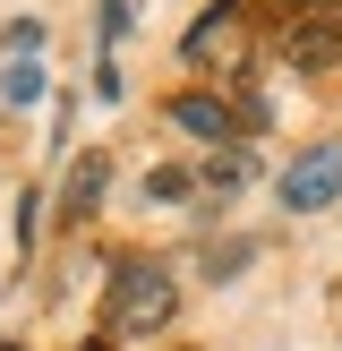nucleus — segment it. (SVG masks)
<instances>
[{
  "label": "nucleus",
  "mask_w": 342,
  "mask_h": 351,
  "mask_svg": "<svg viewBox=\"0 0 342 351\" xmlns=\"http://www.w3.org/2000/svg\"><path fill=\"white\" fill-rule=\"evenodd\" d=\"M171 300H180L171 274L146 266V257H129V266L111 274V308H103V317H111V335H154V326L171 317Z\"/></svg>",
  "instance_id": "obj_1"
},
{
  "label": "nucleus",
  "mask_w": 342,
  "mask_h": 351,
  "mask_svg": "<svg viewBox=\"0 0 342 351\" xmlns=\"http://www.w3.org/2000/svg\"><path fill=\"white\" fill-rule=\"evenodd\" d=\"M291 60H300V69L342 60V17L334 9H300V17H291Z\"/></svg>",
  "instance_id": "obj_2"
},
{
  "label": "nucleus",
  "mask_w": 342,
  "mask_h": 351,
  "mask_svg": "<svg viewBox=\"0 0 342 351\" xmlns=\"http://www.w3.org/2000/svg\"><path fill=\"white\" fill-rule=\"evenodd\" d=\"M282 197H291V206H334V197H342V146H325V154H308V163H291Z\"/></svg>",
  "instance_id": "obj_3"
},
{
  "label": "nucleus",
  "mask_w": 342,
  "mask_h": 351,
  "mask_svg": "<svg viewBox=\"0 0 342 351\" xmlns=\"http://www.w3.org/2000/svg\"><path fill=\"white\" fill-rule=\"evenodd\" d=\"M222 34H231V9H214L197 34H188V60H231V51H222Z\"/></svg>",
  "instance_id": "obj_4"
},
{
  "label": "nucleus",
  "mask_w": 342,
  "mask_h": 351,
  "mask_svg": "<svg viewBox=\"0 0 342 351\" xmlns=\"http://www.w3.org/2000/svg\"><path fill=\"white\" fill-rule=\"evenodd\" d=\"M180 120H188L197 137H222V129H231V112H222V103H205V95H180Z\"/></svg>",
  "instance_id": "obj_5"
},
{
  "label": "nucleus",
  "mask_w": 342,
  "mask_h": 351,
  "mask_svg": "<svg viewBox=\"0 0 342 351\" xmlns=\"http://www.w3.org/2000/svg\"><path fill=\"white\" fill-rule=\"evenodd\" d=\"M103 180H111V171H103V154H77V180H68V215H77L86 197H103Z\"/></svg>",
  "instance_id": "obj_6"
}]
</instances>
